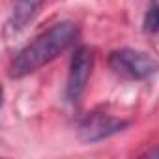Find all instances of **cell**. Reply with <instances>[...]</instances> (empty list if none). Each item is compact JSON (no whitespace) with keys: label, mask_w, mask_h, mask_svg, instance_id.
I'll return each instance as SVG.
<instances>
[{"label":"cell","mask_w":159,"mask_h":159,"mask_svg":"<svg viewBox=\"0 0 159 159\" xmlns=\"http://www.w3.org/2000/svg\"><path fill=\"white\" fill-rule=\"evenodd\" d=\"M94 67V52L90 47H79L75 54L71 56L69 64V75H67V84H66V98L69 103H79L83 98L86 84L90 81Z\"/></svg>","instance_id":"3957f363"},{"label":"cell","mask_w":159,"mask_h":159,"mask_svg":"<svg viewBox=\"0 0 159 159\" xmlns=\"http://www.w3.org/2000/svg\"><path fill=\"white\" fill-rule=\"evenodd\" d=\"M144 28H146L148 32H159V6L152 8V10L146 13Z\"/></svg>","instance_id":"8992f818"},{"label":"cell","mask_w":159,"mask_h":159,"mask_svg":"<svg viewBox=\"0 0 159 159\" xmlns=\"http://www.w3.org/2000/svg\"><path fill=\"white\" fill-rule=\"evenodd\" d=\"M129 125V122L120 120L116 116L105 114V112H92L83 120L79 125V135L84 142H98L103 139H109L120 131H124Z\"/></svg>","instance_id":"277c9868"},{"label":"cell","mask_w":159,"mask_h":159,"mask_svg":"<svg viewBox=\"0 0 159 159\" xmlns=\"http://www.w3.org/2000/svg\"><path fill=\"white\" fill-rule=\"evenodd\" d=\"M148 157H157V159H159V148L150 150V152H148Z\"/></svg>","instance_id":"52a82bcc"},{"label":"cell","mask_w":159,"mask_h":159,"mask_svg":"<svg viewBox=\"0 0 159 159\" xmlns=\"http://www.w3.org/2000/svg\"><path fill=\"white\" fill-rule=\"evenodd\" d=\"M109 66L116 75L129 81H142L159 69V62L153 56L137 49L112 51L109 56Z\"/></svg>","instance_id":"7a4b0ae2"},{"label":"cell","mask_w":159,"mask_h":159,"mask_svg":"<svg viewBox=\"0 0 159 159\" xmlns=\"http://www.w3.org/2000/svg\"><path fill=\"white\" fill-rule=\"evenodd\" d=\"M43 2L45 0H15L11 8V15H10V26L15 32L23 30L34 19V15L38 13Z\"/></svg>","instance_id":"5b68a950"},{"label":"cell","mask_w":159,"mask_h":159,"mask_svg":"<svg viewBox=\"0 0 159 159\" xmlns=\"http://www.w3.org/2000/svg\"><path fill=\"white\" fill-rule=\"evenodd\" d=\"M79 38V26L71 21H62L52 25L49 30L39 34L32 43H28L11 62L10 75L19 79L28 73H34L58 58L67 51Z\"/></svg>","instance_id":"6da1fadb"}]
</instances>
